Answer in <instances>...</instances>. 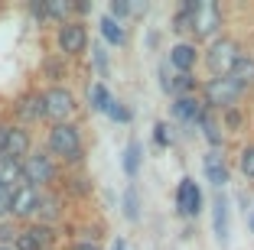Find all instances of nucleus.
I'll return each instance as SVG.
<instances>
[{
	"instance_id": "e433bc0d",
	"label": "nucleus",
	"mask_w": 254,
	"mask_h": 250,
	"mask_svg": "<svg viewBox=\"0 0 254 250\" xmlns=\"http://www.w3.org/2000/svg\"><path fill=\"white\" fill-rule=\"evenodd\" d=\"M7 127H10V124H0V156H3V140H7Z\"/></svg>"
},
{
	"instance_id": "b1692460",
	"label": "nucleus",
	"mask_w": 254,
	"mask_h": 250,
	"mask_svg": "<svg viewBox=\"0 0 254 250\" xmlns=\"http://www.w3.org/2000/svg\"><path fill=\"white\" fill-rule=\"evenodd\" d=\"M114 98H111V91L105 88V81H95L88 88V104H91V110H98V114H105L108 110V104H111Z\"/></svg>"
},
{
	"instance_id": "473e14b6",
	"label": "nucleus",
	"mask_w": 254,
	"mask_h": 250,
	"mask_svg": "<svg viewBox=\"0 0 254 250\" xmlns=\"http://www.w3.org/2000/svg\"><path fill=\"white\" fill-rule=\"evenodd\" d=\"M170 81H173V68L166 65V59L160 62V88L166 91V95H170Z\"/></svg>"
},
{
	"instance_id": "dca6fc26",
	"label": "nucleus",
	"mask_w": 254,
	"mask_h": 250,
	"mask_svg": "<svg viewBox=\"0 0 254 250\" xmlns=\"http://www.w3.org/2000/svg\"><path fill=\"white\" fill-rule=\"evenodd\" d=\"M59 214H62V199L59 195H49V192H43L39 195V208H36V224H49L53 228V221H59Z\"/></svg>"
},
{
	"instance_id": "0eeeda50",
	"label": "nucleus",
	"mask_w": 254,
	"mask_h": 250,
	"mask_svg": "<svg viewBox=\"0 0 254 250\" xmlns=\"http://www.w3.org/2000/svg\"><path fill=\"white\" fill-rule=\"evenodd\" d=\"M56 49L62 59H75L88 49V26L82 20H65L56 26Z\"/></svg>"
},
{
	"instance_id": "9d476101",
	"label": "nucleus",
	"mask_w": 254,
	"mask_h": 250,
	"mask_svg": "<svg viewBox=\"0 0 254 250\" xmlns=\"http://www.w3.org/2000/svg\"><path fill=\"white\" fill-rule=\"evenodd\" d=\"M30 153H33V133H30V127L10 124L7 127V140H3V156L13 159V162H23Z\"/></svg>"
},
{
	"instance_id": "cd10ccee",
	"label": "nucleus",
	"mask_w": 254,
	"mask_h": 250,
	"mask_svg": "<svg viewBox=\"0 0 254 250\" xmlns=\"http://www.w3.org/2000/svg\"><path fill=\"white\" fill-rule=\"evenodd\" d=\"M105 114H108L111 120H118V124H130V120H134V110L127 107L124 101H111V104H108V110H105Z\"/></svg>"
},
{
	"instance_id": "4c0bfd02",
	"label": "nucleus",
	"mask_w": 254,
	"mask_h": 250,
	"mask_svg": "<svg viewBox=\"0 0 254 250\" xmlns=\"http://www.w3.org/2000/svg\"><path fill=\"white\" fill-rule=\"evenodd\" d=\"M0 250H16V247H13V244H0Z\"/></svg>"
},
{
	"instance_id": "a878e982",
	"label": "nucleus",
	"mask_w": 254,
	"mask_h": 250,
	"mask_svg": "<svg viewBox=\"0 0 254 250\" xmlns=\"http://www.w3.org/2000/svg\"><path fill=\"white\" fill-rule=\"evenodd\" d=\"M124 218L127 221H137V218H140V195H137V185L134 182L124 189Z\"/></svg>"
},
{
	"instance_id": "7c9ffc66",
	"label": "nucleus",
	"mask_w": 254,
	"mask_h": 250,
	"mask_svg": "<svg viewBox=\"0 0 254 250\" xmlns=\"http://www.w3.org/2000/svg\"><path fill=\"white\" fill-rule=\"evenodd\" d=\"M153 143H157L160 150L170 147V133H166V124H163V120H157V124H153Z\"/></svg>"
},
{
	"instance_id": "f8f14e48",
	"label": "nucleus",
	"mask_w": 254,
	"mask_h": 250,
	"mask_svg": "<svg viewBox=\"0 0 254 250\" xmlns=\"http://www.w3.org/2000/svg\"><path fill=\"white\" fill-rule=\"evenodd\" d=\"M13 114H16V120H20V127H30V124L46 120L43 91H26V95H20L16 104H13Z\"/></svg>"
},
{
	"instance_id": "9b49d317",
	"label": "nucleus",
	"mask_w": 254,
	"mask_h": 250,
	"mask_svg": "<svg viewBox=\"0 0 254 250\" xmlns=\"http://www.w3.org/2000/svg\"><path fill=\"white\" fill-rule=\"evenodd\" d=\"M176 211L183 218H199L202 211V189L195 185V179L183 176L180 185H176Z\"/></svg>"
},
{
	"instance_id": "393cba45",
	"label": "nucleus",
	"mask_w": 254,
	"mask_h": 250,
	"mask_svg": "<svg viewBox=\"0 0 254 250\" xmlns=\"http://www.w3.org/2000/svg\"><path fill=\"white\" fill-rule=\"evenodd\" d=\"M43 13H46V20L65 23L72 16V3L68 0H43Z\"/></svg>"
},
{
	"instance_id": "f03ea898",
	"label": "nucleus",
	"mask_w": 254,
	"mask_h": 250,
	"mask_svg": "<svg viewBox=\"0 0 254 250\" xmlns=\"http://www.w3.org/2000/svg\"><path fill=\"white\" fill-rule=\"evenodd\" d=\"M245 95V91L238 88V81L232 78V75H218V78H205L202 81V104H205V110H228L238 104V98Z\"/></svg>"
},
{
	"instance_id": "58836bf2",
	"label": "nucleus",
	"mask_w": 254,
	"mask_h": 250,
	"mask_svg": "<svg viewBox=\"0 0 254 250\" xmlns=\"http://www.w3.org/2000/svg\"><path fill=\"white\" fill-rule=\"evenodd\" d=\"M251 231H254V211H251Z\"/></svg>"
},
{
	"instance_id": "f3484780",
	"label": "nucleus",
	"mask_w": 254,
	"mask_h": 250,
	"mask_svg": "<svg viewBox=\"0 0 254 250\" xmlns=\"http://www.w3.org/2000/svg\"><path fill=\"white\" fill-rule=\"evenodd\" d=\"M212 221H215V237L222 247H228V199H225L222 192L215 195L212 201Z\"/></svg>"
},
{
	"instance_id": "2f4dec72",
	"label": "nucleus",
	"mask_w": 254,
	"mask_h": 250,
	"mask_svg": "<svg viewBox=\"0 0 254 250\" xmlns=\"http://www.w3.org/2000/svg\"><path fill=\"white\" fill-rule=\"evenodd\" d=\"M222 124L228 127V130H238V127H241V114H238V107L222 110Z\"/></svg>"
},
{
	"instance_id": "aec40b11",
	"label": "nucleus",
	"mask_w": 254,
	"mask_h": 250,
	"mask_svg": "<svg viewBox=\"0 0 254 250\" xmlns=\"http://www.w3.org/2000/svg\"><path fill=\"white\" fill-rule=\"evenodd\" d=\"M140 162H143V147H140L137 137H130L127 147H124V176L130 179V182L140 176Z\"/></svg>"
},
{
	"instance_id": "7ed1b4c3",
	"label": "nucleus",
	"mask_w": 254,
	"mask_h": 250,
	"mask_svg": "<svg viewBox=\"0 0 254 250\" xmlns=\"http://www.w3.org/2000/svg\"><path fill=\"white\" fill-rule=\"evenodd\" d=\"M56 179H59V162L46 153V150H33V153L23 159V182L26 185L46 192Z\"/></svg>"
},
{
	"instance_id": "412c9836",
	"label": "nucleus",
	"mask_w": 254,
	"mask_h": 250,
	"mask_svg": "<svg viewBox=\"0 0 254 250\" xmlns=\"http://www.w3.org/2000/svg\"><path fill=\"white\" fill-rule=\"evenodd\" d=\"M192 13H195V0H183V7L176 10L173 20H170L176 36H189V33H192Z\"/></svg>"
},
{
	"instance_id": "6e6552de",
	"label": "nucleus",
	"mask_w": 254,
	"mask_h": 250,
	"mask_svg": "<svg viewBox=\"0 0 254 250\" xmlns=\"http://www.w3.org/2000/svg\"><path fill=\"white\" fill-rule=\"evenodd\" d=\"M53 241H56V231L49 228V224H36V221H30L26 228L16 231L13 247L16 250H49Z\"/></svg>"
},
{
	"instance_id": "c756f323",
	"label": "nucleus",
	"mask_w": 254,
	"mask_h": 250,
	"mask_svg": "<svg viewBox=\"0 0 254 250\" xmlns=\"http://www.w3.org/2000/svg\"><path fill=\"white\" fill-rule=\"evenodd\" d=\"M91 59H95L98 75L105 78V75H108V52H105V46H91Z\"/></svg>"
},
{
	"instance_id": "ddd939ff",
	"label": "nucleus",
	"mask_w": 254,
	"mask_h": 250,
	"mask_svg": "<svg viewBox=\"0 0 254 250\" xmlns=\"http://www.w3.org/2000/svg\"><path fill=\"white\" fill-rule=\"evenodd\" d=\"M195 62H199V46H195L192 39H180V43L170 49V55H166V65H170L173 72H180V75H192Z\"/></svg>"
},
{
	"instance_id": "c9c22d12",
	"label": "nucleus",
	"mask_w": 254,
	"mask_h": 250,
	"mask_svg": "<svg viewBox=\"0 0 254 250\" xmlns=\"http://www.w3.org/2000/svg\"><path fill=\"white\" fill-rule=\"evenodd\" d=\"M68 250H101V247H98L95 241H75V244H72Z\"/></svg>"
},
{
	"instance_id": "f257e3e1",
	"label": "nucleus",
	"mask_w": 254,
	"mask_h": 250,
	"mask_svg": "<svg viewBox=\"0 0 254 250\" xmlns=\"http://www.w3.org/2000/svg\"><path fill=\"white\" fill-rule=\"evenodd\" d=\"M46 153L56 162L65 166H78L85 159V140H82V127L75 124H53L46 130Z\"/></svg>"
},
{
	"instance_id": "f704fd0d",
	"label": "nucleus",
	"mask_w": 254,
	"mask_h": 250,
	"mask_svg": "<svg viewBox=\"0 0 254 250\" xmlns=\"http://www.w3.org/2000/svg\"><path fill=\"white\" fill-rule=\"evenodd\" d=\"M10 195H13L10 189H0V221L10 218Z\"/></svg>"
},
{
	"instance_id": "423d86ee",
	"label": "nucleus",
	"mask_w": 254,
	"mask_h": 250,
	"mask_svg": "<svg viewBox=\"0 0 254 250\" xmlns=\"http://www.w3.org/2000/svg\"><path fill=\"white\" fill-rule=\"evenodd\" d=\"M43 104H46V120H53V124H72L78 114V101L65 85H49L43 91Z\"/></svg>"
},
{
	"instance_id": "5701e85b",
	"label": "nucleus",
	"mask_w": 254,
	"mask_h": 250,
	"mask_svg": "<svg viewBox=\"0 0 254 250\" xmlns=\"http://www.w3.org/2000/svg\"><path fill=\"white\" fill-rule=\"evenodd\" d=\"M199 130L205 133V140H209V150H222L225 147V137H222V124L212 117L209 110H205V117L199 120Z\"/></svg>"
},
{
	"instance_id": "4468645a",
	"label": "nucleus",
	"mask_w": 254,
	"mask_h": 250,
	"mask_svg": "<svg viewBox=\"0 0 254 250\" xmlns=\"http://www.w3.org/2000/svg\"><path fill=\"white\" fill-rule=\"evenodd\" d=\"M173 117L183 120L186 127H199V120L205 117V104H202L199 95H186V98H176L173 101Z\"/></svg>"
},
{
	"instance_id": "72a5a7b5",
	"label": "nucleus",
	"mask_w": 254,
	"mask_h": 250,
	"mask_svg": "<svg viewBox=\"0 0 254 250\" xmlns=\"http://www.w3.org/2000/svg\"><path fill=\"white\" fill-rule=\"evenodd\" d=\"M43 72L49 75V78H53V81H59L62 75H65V68H62V62H53V59H49V62H46V65H43Z\"/></svg>"
},
{
	"instance_id": "a211bd4d",
	"label": "nucleus",
	"mask_w": 254,
	"mask_h": 250,
	"mask_svg": "<svg viewBox=\"0 0 254 250\" xmlns=\"http://www.w3.org/2000/svg\"><path fill=\"white\" fill-rule=\"evenodd\" d=\"M228 75L238 81V88H241V91L254 88V55H251V52H241L238 62L232 65V72H228Z\"/></svg>"
},
{
	"instance_id": "c85d7f7f",
	"label": "nucleus",
	"mask_w": 254,
	"mask_h": 250,
	"mask_svg": "<svg viewBox=\"0 0 254 250\" xmlns=\"http://www.w3.org/2000/svg\"><path fill=\"white\" fill-rule=\"evenodd\" d=\"M130 13H134V3H127V0H111V7H108V16L118 23H124Z\"/></svg>"
},
{
	"instance_id": "2eb2a0df",
	"label": "nucleus",
	"mask_w": 254,
	"mask_h": 250,
	"mask_svg": "<svg viewBox=\"0 0 254 250\" xmlns=\"http://www.w3.org/2000/svg\"><path fill=\"white\" fill-rule=\"evenodd\" d=\"M202 169H205V179L215 189H225V182H228V162H225L222 150H209V153L202 156Z\"/></svg>"
},
{
	"instance_id": "bb28decb",
	"label": "nucleus",
	"mask_w": 254,
	"mask_h": 250,
	"mask_svg": "<svg viewBox=\"0 0 254 250\" xmlns=\"http://www.w3.org/2000/svg\"><path fill=\"white\" fill-rule=\"evenodd\" d=\"M238 172L245 179H254V143L241 147V153H238Z\"/></svg>"
},
{
	"instance_id": "1a4fd4ad",
	"label": "nucleus",
	"mask_w": 254,
	"mask_h": 250,
	"mask_svg": "<svg viewBox=\"0 0 254 250\" xmlns=\"http://www.w3.org/2000/svg\"><path fill=\"white\" fill-rule=\"evenodd\" d=\"M39 195L43 192L33 189V185H20V189L10 195V218L13 221H33L39 208Z\"/></svg>"
},
{
	"instance_id": "4be33fe9",
	"label": "nucleus",
	"mask_w": 254,
	"mask_h": 250,
	"mask_svg": "<svg viewBox=\"0 0 254 250\" xmlns=\"http://www.w3.org/2000/svg\"><path fill=\"white\" fill-rule=\"evenodd\" d=\"M98 30H101V39H105V43H111V46H124V43H127V30H124V23L111 20V16H101Z\"/></svg>"
},
{
	"instance_id": "20e7f679",
	"label": "nucleus",
	"mask_w": 254,
	"mask_h": 250,
	"mask_svg": "<svg viewBox=\"0 0 254 250\" xmlns=\"http://www.w3.org/2000/svg\"><path fill=\"white\" fill-rule=\"evenodd\" d=\"M222 7L212 0H195V13H192V43H212L222 36Z\"/></svg>"
},
{
	"instance_id": "6ab92c4d",
	"label": "nucleus",
	"mask_w": 254,
	"mask_h": 250,
	"mask_svg": "<svg viewBox=\"0 0 254 250\" xmlns=\"http://www.w3.org/2000/svg\"><path fill=\"white\" fill-rule=\"evenodd\" d=\"M20 185H26L23 182V162H13L7 156H0V189L16 192Z\"/></svg>"
},
{
	"instance_id": "39448f33",
	"label": "nucleus",
	"mask_w": 254,
	"mask_h": 250,
	"mask_svg": "<svg viewBox=\"0 0 254 250\" xmlns=\"http://www.w3.org/2000/svg\"><path fill=\"white\" fill-rule=\"evenodd\" d=\"M238 55H241V46L235 43V39L218 36V39L209 43V49L202 52V65H205V72H209L212 78H218V75L232 72V65L238 62Z\"/></svg>"
}]
</instances>
